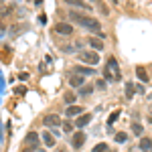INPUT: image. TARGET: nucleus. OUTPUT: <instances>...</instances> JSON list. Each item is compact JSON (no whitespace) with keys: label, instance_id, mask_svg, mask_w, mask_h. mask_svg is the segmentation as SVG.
Wrapping results in <instances>:
<instances>
[{"label":"nucleus","instance_id":"obj_21","mask_svg":"<svg viewBox=\"0 0 152 152\" xmlns=\"http://www.w3.org/2000/svg\"><path fill=\"white\" fill-rule=\"evenodd\" d=\"M67 4H69V6H79V8H89L87 4H83V2H75V0H67Z\"/></svg>","mask_w":152,"mask_h":152},{"label":"nucleus","instance_id":"obj_15","mask_svg":"<svg viewBox=\"0 0 152 152\" xmlns=\"http://www.w3.org/2000/svg\"><path fill=\"white\" fill-rule=\"evenodd\" d=\"M43 142L47 144V148H53V146H55V138H53L49 132H43Z\"/></svg>","mask_w":152,"mask_h":152},{"label":"nucleus","instance_id":"obj_8","mask_svg":"<svg viewBox=\"0 0 152 152\" xmlns=\"http://www.w3.org/2000/svg\"><path fill=\"white\" fill-rule=\"evenodd\" d=\"M89 122H91V114H81V116L75 120V128H85Z\"/></svg>","mask_w":152,"mask_h":152},{"label":"nucleus","instance_id":"obj_24","mask_svg":"<svg viewBox=\"0 0 152 152\" xmlns=\"http://www.w3.org/2000/svg\"><path fill=\"white\" fill-rule=\"evenodd\" d=\"M150 122H152V116H150Z\"/></svg>","mask_w":152,"mask_h":152},{"label":"nucleus","instance_id":"obj_3","mask_svg":"<svg viewBox=\"0 0 152 152\" xmlns=\"http://www.w3.org/2000/svg\"><path fill=\"white\" fill-rule=\"evenodd\" d=\"M79 61H85V63H89V65H97L99 63V55L95 53V51H79Z\"/></svg>","mask_w":152,"mask_h":152},{"label":"nucleus","instance_id":"obj_17","mask_svg":"<svg viewBox=\"0 0 152 152\" xmlns=\"http://www.w3.org/2000/svg\"><path fill=\"white\" fill-rule=\"evenodd\" d=\"M116 142H118V144H126V142H128V134L118 132V134H116Z\"/></svg>","mask_w":152,"mask_h":152},{"label":"nucleus","instance_id":"obj_23","mask_svg":"<svg viewBox=\"0 0 152 152\" xmlns=\"http://www.w3.org/2000/svg\"><path fill=\"white\" fill-rule=\"evenodd\" d=\"M65 102H67V104H73L75 99H73V95H65Z\"/></svg>","mask_w":152,"mask_h":152},{"label":"nucleus","instance_id":"obj_11","mask_svg":"<svg viewBox=\"0 0 152 152\" xmlns=\"http://www.w3.org/2000/svg\"><path fill=\"white\" fill-rule=\"evenodd\" d=\"M69 85H71V87H77V89H79V87L83 85V77H81V75H75V73H73V75L69 77Z\"/></svg>","mask_w":152,"mask_h":152},{"label":"nucleus","instance_id":"obj_20","mask_svg":"<svg viewBox=\"0 0 152 152\" xmlns=\"http://www.w3.org/2000/svg\"><path fill=\"white\" fill-rule=\"evenodd\" d=\"M94 152H110V150H107V144H105V142H99L94 148Z\"/></svg>","mask_w":152,"mask_h":152},{"label":"nucleus","instance_id":"obj_14","mask_svg":"<svg viewBox=\"0 0 152 152\" xmlns=\"http://www.w3.org/2000/svg\"><path fill=\"white\" fill-rule=\"evenodd\" d=\"M136 75H138V79L142 83H148V73H146L144 67H136Z\"/></svg>","mask_w":152,"mask_h":152},{"label":"nucleus","instance_id":"obj_18","mask_svg":"<svg viewBox=\"0 0 152 152\" xmlns=\"http://www.w3.org/2000/svg\"><path fill=\"white\" fill-rule=\"evenodd\" d=\"M91 91H94L91 85H81V87H79V95H89Z\"/></svg>","mask_w":152,"mask_h":152},{"label":"nucleus","instance_id":"obj_2","mask_svg":"<svg viewBox=\"0 0 152 152\" xmlns=\"http://www.w3.org/2000/svg\"><path fill=\"white\" fill-rule=\"evenodd\" d=\"M105 71L110 73V77L114 79V81H120L122 79V71H120V65H118V61L114 57L107 59V67H105Z\"/></svg>","mask_w":152,"mask_h":152},{"label":"nucleus","instance_id":"obj_4","mask_svg":"<svg viewBox=\"0 0 152 152\" xmlns=\"http://www.w3.org/2000/svg\"><path fill=\"white\" fill-rule=\"evenodd\" d=\"M24 146H26V150H37L39 148V134L37 132H28L24 136Z\"/></svg>","mask_w":152,"mask_h":152},{"label":"nucleus","instance_id":"obj_5","mask_svg":"<svg viewBox=\"0 0 152 152\" xmlns=\"http://www.w3.org/2000/svg\"><path fill=\"white\" fill-rule=\"evenodd\" d=\"M43 126H49V128H59L61 126V118L57 114H49V116L43 118Z\"/></svg>","mask_w":152,"mask_h":152},{"label":"nucleus","instance_id":"obj_10","mask_svg":"<svg viewBox=\"0 0 152 152\" xmlns=\"http://www.w3.org/2000/svg\"><path fill=\"white\" fill-rule=\"evenodd\" d=\"M138 148H140L142 152H152V138H140Z\"/></svg>","mask_w":152,"mask_h":152},{"label":"nucleus","instance_id":"obj_16","mask_svg":"<svg viewBox=\"0 0 152 152\" xmlns=\"http://www.w3.org/2000/svg\"><path fill=\"white\" fill-rule=\"evenodd\" d=\"M130 130H132V134H134V136H140L142 132H144V128H142V124H138V122H132V126H130Z\"/></svg>","mask_w":152,"mask_h":152},{"label":"nucleus","instance_id":"obj_7","mask_svg":"<svg viewBox=\"0 0 152 152\" xmlns=\"http://www.w3.org/2000/svg\"><path fill=\"white\" fill-rule=\"evenodd\" d=\"M85 144V132H75L73 138H71V146L73 148H81Z\"/></svg>","mask_w":152,"mask_h":152},{"label":"nucleus","instance_id":"obj_22","mask_svg":"<svg viewBox=\"0 0 152 152\" xmlns=\"http://www.w3.org/2000/svg\"><path fill=\"white\" fill-rule=\"evenodd\" d=\"M61 128L65 130V132H71V130H73V124H71V122H61Z\"/></svg>","mask_w":152,"mask_h":152},{"label":"nucleus","instance_id":"obj_12","mask_svg":"<svg viewBox=\"0 0 152 152\" xmlns=\"http://www.w3.org/2000/svg\"><path fill=\"white\" fill-rule=\"evenodd\" d=\"M89 47L95 49V53H97V51H104V41H99V39H94V37H89Z\"/></svg>","mask_w":152,"mask_h":152},{"label":"nucleus","instance_id":"obj_9","mask_svg":"<svg viewBox=\"0 0 152 152\" xmlns=\"http://www.w3.org/2000/svg\"><path fill=\"white\" fill-rule=\"evenodd\" d=\"M81 114H83V107H81V105H69V107L65 110V116H69V118L81 116Z\"/></svg>","mask_w":152,"mask_h":152},{"label":"nucleus","instance_id":"obj_19","mask_svg":"<svg viewBox=\"0 0 152 152\" xmlns=\"http://www.w3.org/2000/svg\"><path fill=\"white\" fill-rule=\"evenodd\" d=\"M132 97H134V85L126 83V99H132Z\"/></svg>","mask_w":152,"mask_h":152},{"label":"nucleus","instance_id":"obj_13","mask_svg":"<svg viewBox=\"0 0 152 152\" xmlns=\"http://www.w3.org/2000/svg\"><path fill=\"white\" fill-rule=\"evenodd\" d=\"M75 75H95L94 67H75Z\"/></svg>","mask_w":152,"mask_h":152},{"label":"nucleus","instance_id":"obj_6","mask_svg":"<svg viewBox=\"0 0 152 152\" xmlns=\"http://www.w3.org/2000/svg\"><path fill=\"white\" fill-rule=\"evenodd\" d=\"M55 33L63 35V37H69V35H73V26L69 23H57L55 24Z\"/></svg>","mask_w":152,"mask_h":152},{"label":"nucleus","instance_id":"obj_1","mask_svg":"<svg viewBox=\"0 0 152 152\" xmlns=\"http://www.w3.org/2000/svg\"><path fill=\"white\" fill-rule=\"evenodd\" d=\"M71 18H75V23H79L81 26L89 28V31H95V33H102V26L99 23L91 18V16H83V14H77V12H71Z\"/></svg>","mask_w":152,"mask_h":152}]
</instances>
